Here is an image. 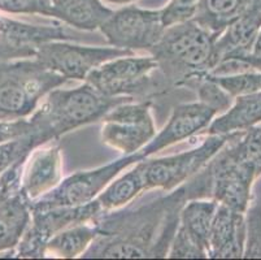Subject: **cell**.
I'll return each mask as SVG.
<instances>
[{
    "instance_id": "1",
    "label": "cell",
    "mask_w": 261,
    "mask_h": 260,
    "mask_svg": "<svg viewBox=\"0 0 261 260\" xmlns=\"http://www.w3.org/2000/svg\"><path fill=\"white\" fill-rule=\"evenodd\" d=\"M194 199L187 181L165 197L135 208L101 211L92 224L98 235L81 255L86 259L167 257L179 212Z\"/></svg>"
},
{
    "instance_id": "2",
    "label": "cell",
    "mask_w": 261,
    "mask_h": 260,
    "mask_svg": "<svg viewBox=\"0 0 261 260\" xmlns=\"http://www.w3.org/2000/svg\"><path fill=\"white\" fill-rule=\"evenodd\" d=\"M217 37L195 20H190L165 29L148 52L172 89L195 91L199 81L215 68Z\"/></svg>"
},
{
    "instance_id": "3",
    "label": "cell",
    "mask_w": 261,
    "mask_h": 260,
    "mask_svg": "<svg viewBox=\"0 0 261 260\" xmlns=\"http://www.w3.org/2000/svg\"><path fill=\"white\" fill-rule=\"evenodd\" d=\"M125 102H134V99L106 97L86 82L75 89H54L49 91L46 100L29 120L34 133L44 145L59 139L74 129L101 120L107 112Z\"/></svg>"
},
{
    "instance_id": "4",
    "label": "cell",
    "mask_w": 261,
    "mask_h": 260,
    "mask_svg": "<svg viewBox=\"0 0 261 260\" xmlns=\"http://www.w3.org/2000/svg\"><path fill=\"white\" fill-rule=\"evenodd\" d=\"M86 82L106 97H129L137 102H151L152 107L165 99L179 98L182 102L192 94L191 90L172 89L152 56L116 57L95 68Z\"/></svg>"
},
{
    "instance_id": "5",
    "label": "cell",
    "mask_w": 261,
    "mask_h": 260,
    "mask_svg": "<svg viewBox=\"0 0 261 260\" xmlns=\"http://www.w3.org/2000/svg\"><path fill=\"white\" fill-rule=\"evenodd\" d=\"M39 61H0V121L29 117L40 99L66 82Z\"/></svg>"
},
{
    "instance_id": "6",
    "label": "cell",
    "mask_w": 261,
    "mask_h": 260,
    "mask_svg": "<svg viewBox=\"0 0 261 260\" xmlns=\"http://www.w3.org/2000/svg\"><path fill=\"white\" fill-rule=\"evenodd\" d=\"M142 159L143 156L138 151L133 155H125L117 160L91 171L75 172L65 180L60 181V183L48 193L30 202V211H43L55 207H75L90 203L98 198L122 169L138 163Z\"/></svg>"
},
{
    "instance_id": "7",
    "label": "cell",
    "mask_w": 261,
    "mask_h": 260,
    "mask_svg": "<svg viewBox=\"0 0 261 260\" xmlns=\"http://www.w3.org/2000/svg\"><path fill=\"white\" fill-rule=\"evenodd\" d=\"M203 172L208 181L210 199L242 214L247 211L252 200L251 194L256 176L237 157L230 139L203 167Z\"/></svg>"
},
{
    "instance_id": "8",
    "label": "cell",
    "mask_w": 261,
    "mask_h": 260,
    "mask_svg": "<svg viewBox=\"0 0 261 260\" xmlns=\"http://www.w3.org/2000/svg\"><path fill=\"white\" fill-rule=\"evenodd\" d=\"M151 102H125L103 116L101 139L125 155L141 151L156 135Z\"/></svg>"
},
{
    "instance_id": "9",
    "label": "cell",
    "mask_w": 261,
    "mask_h": 260,
    "mask_svg": "<svg viewBox=\"0 0 261 260\" xmlns=\"http://www.w3.org/2000/svg\"><path fill=\"white\" fill-rule=\"evenodd\" d=\"M231 134L208 135L200 146L190 151L159 159H144L147 190L161 189L172 192L196 175L217 154Z\"/></svg>"
},
{
    "instance_id": "10",
    "label": "cell",
    "mask_w": 261,
    "mask_h": 260,
    "mask_svg": "<svg viewBox=\"0 0 261 260\" xmlns=\"http://www.w3.org/2000/svg\"><path fill=\"white\" fill-rule=\"evenodd\" d=\"M103 211L96 199L75 207H55L32 212L30 225L23 233L13 254L16 257H44V247L49 238L64 229L92 223Z\"/></svg>"
},
{
    "instance_id": "11",
    "label": "cell",
    "mask_w": 261,
    "mask_h": 260,
    "mask_svg": "<svg viewBox=\"0 0 261 260\" xmlns=\"http://www.w3.org/2000/svg\"><path fill=\"white\" fill-rule=\"evenodd\" d=\"M129 55H133L130 50L80 46L66 40H52L40 46L35 59L47 69L66 80L82 81L86 80L87 76L101 64Z\"/></svg>"
},
{
    "instance_id": "12",
    "label": "cell",
    "mask_w": 261,
    "mask_h": 260,
    "mask_svg": "<svg viewBox=\"0 0 261 260\" xmlns=\"http://www.w3.org/2000/svg\"><path fill=\"white\" fill-rule=\"evenodd\" d=\"M160 11L127 6L113 11L111 17L100 26V32L112 47L122 50H149L163 35Z\"/></svg>"
},
{
    "instance_id": "13",
    "label": "cell",
    "mask_w": 261,
    "mask_h": 260,
    "mask_svg": "<svg viewBox=\"0 0 261 260\" xmlns=\"http://www.w3.org/2000/svg\"><path fill=\"white\" fill-rule=\"evenodd\" d=\"M25 163L15 164L0 176V252L16 249L30 225V202L21 190Z\"/></svg>"
},
{
    "instance_id": "14",
    "label": "cell",
    "mask_w": 261,
    "mask_h": 260,
    "mask_svg": "<svg viewBox=\"0 0 261 260\" xmlns=\"http://www.w3.org/2000/svg\"><path fill=\"white\" fill-rule=\"evenodd\" d=\"M74 33L63 25H32L0 16V61L35 57L43 43L77 40Z\"/></svg>"
},
{
    "instance_id": "15",
    "label": "cell",
    "mask_w": 261,
    "mask_h": 260,
    "mask_svg": "<svg viewBox=\"0 0 261 260\" xmlns=\"http://www.w3.org/2000/svg\"><path fill=\"white\" fill-rule=\"evenodd\" d=\"M216 116L217 113L212 108L200 102L175 104L167 125L139 152L146 159L165 147L187 139L207 129Z\"/></svg>"
},
{
    "instance_id": "16",
    "label": "cell",
    "mask_w": 261,
    "mask_h": 260,
    "mask_svg": "<svg viewBox=\"0 0 261 260\" xmlns=\"http://www.w3.org/2000/svg\"><path fill=\"white\" fill-rule=\"evenodd\" d=\"M63 157L58 143L37 147L29 155L22 169L21 190L29 202L37 200L60 183Z\"/></svg>"
},
{
    "instance_id": "17",
    "label": "cell",
    "mask_w": 261,
    "mask_h": 260,
    "mask_svg": "<svg viewBox=\"0 0 261 260\" xmlns=\"http://www.w3.org/2000/svg\"><path fill=\"white\" fill-rule=\"evenodd\" d=\"M246 241L244 214L218 204L210 233V257H243Z\"/></svg>"
},
{
    "instance_id": "18",
    "label": "cell",
    "mask_w": 261,
    "mask_h": 260,
    "mask_svg": "<svg viewBox=\"0 0 261 260\" xmlns=\"http://www.w3.org/2000/svg\"><path fill=\"white\" fill-rule=\"evenodd\" d=\"M260 30L261 0H256L250 8L229 23L217 37L215 43L216 64L225 57L244 56L250 54Z\"/></svg>"
},
{
    "instance_id": "19",
    "label": "cell",
    "mask_w": 261,
    "mask_h": 260,
    "mask_svg": "<svg viewBox=\"0 0 261 260\" xmlns=\"http://www.w3.org/2000/svg\"><path fill=\"white\" fill-rule=\"evenodd\" d=\"M113 11L100 0H51L49 17L74 29L94 32L111 17Z\"/></svg>"
},
{
    "instance_id": "20",
    "label": "cell",
    "mask_w": 261,
    "mask_h": 260,
    "mask_svg": "<svg viewBox=\"0 0 261 260\" xmlns=\"http://www.w3.org/2000/svg\"><path fill=\"white\" fill-rule=\"evenodd\" d=\"M261 123V91L239 95L227 111L213 119L207 128L208 135L243 132Z\"/></svg>"
},
{
    "instance_id": "21",
    "label": "cell",
    "mask_w": 261,
    "mask_h": 260,
    "mask_svg": "<svg viewBox=\"0 0 261 260\" xmlns=\"http://www.w3.org/2000/svg\"><path fill=\"white\" fill-rule=\"evenodd\" d=\"M218 203L215 199L200 198L187 200L179 212L178 228L186 233L210 257V233Z\"/></svg>"
},
{
    "instance_id": "22",
    "label": "cell",
    "mask_w": 261,
    "mask_h": 260,
    "mask_svg": "<svg viewBox=\"0 0 261 260\" xmlns=\"http://www.w3.org/2000/svg\"><path fill=\"white\" fill-rule=\"evenodd\" d=\"M146 164L139 160L132 171L120 178L109 182L106 189L98 195L96 200L103 211H112L130 203L142 192H146Z\"/></svg>"
},
{
    "instance_id": "23",
    "label": "cell",
    "mask_w": 261,
    "mask_h": 260,
    "mask_svg": "<svg viewBox=\"0 0 261 260\" xmlns=\"http://www.w3.org/2000/svg\"><path fill=\"white\" fill-rule=\"evenodd\" d=\"M256 0H199L194 20L210 32L220 35Z\"/></svg>"
},
{
    "instance_id": "24",
    "label": "cell",
    "mask_w": 261,
    "mask_h": 260,
    "mask_svg": "<svg viewBox=\"0 0 261 260\" xmlns=\"http://www.w3.org/2000/svg\"><path fill=\"white\" fill-rule=\"evenodd\" d=\"M98 235V230L92 223L80 224L64 229L49 238L44 247V256L51 255L64 259H73L84 254L92 241Z\"/></svg>"
},
{
    "instance_id": "25",
    "label": "cell",
    "mask_w": 261,
    "mask_h": 260,
    "mask_svg": "<svg viewBox=\"0 0 261 260\" xmlns=\"http://www.w3.org/2000/svg\"><path fill=\"white\" fill-rule=\"evenodd\" d=\"M230 146L242 163L252 169L256 178L261 176V123L243 132L232 133Z\"/></svg>"
},
{
    "instance_id": "26",
    "label": "cell",
    "mask_w": 261,
    "mask_h": 260,
    "mask_svg": "<svg viewBox=\"0 0 261 260\" xmlns=\"http://www.w3.org/2000/svg\"><path fill=\"white\" fill-rule=\"evenodd\" d=\"M42 146L34 130L22 137L0 143V176L15 164L25 163L37 147Z\"/></svg>"
},
{
    "instance_id": "27",
    "label": "cell",
    "mask_w": 261,
    "mask_h": 260,
    "mask_svg": "<svg viewBox=\"0 0 261 260\" xmlns=\"http://www.w3.org/2000/svg\"><path fill=\"white\" fill-rule=\"evenodd\" d=\"M246 223V241H244L243 257L260 259L261 257V195L251 200L244 212Z\"/></svg>"
},
{
    "instance_id": "28",
    "label": "cell",
    "mask_w": 261,
    "mask_h": 260,
    "mask_svg": "<svg viewBox=\"0 0 261 260\" xmlns=\"http://www.w3.org/2000/svg\"><path fill=\"white\" fill-rule=\"evenodd\" d=\"M195 94L199 102L212 108L217 116L227 111L234 102V98L208 76L199 81L195 87Z\"/></svg>"
},
{
    "instance_id": "29",
    "label": "cell",
    "mask_w": 261,
    "mask_h": 260,
    "mask_svg": "<svg viewBox=\"0 0 261 260\" xmlns=\"http://www.w3.org/2000/svg\"><path fill=\"white\" fill-rule=\"evenodd\" d=\"M208 77L215 80L232 98L261 91V72H246L222 77Z\"/></svg>"
},
{
    "instance_id": "30",
    "label": "cell",
    "mask_w": 261,
    "mask_h": 260,
    "mask_svg": "<svg viewBox=\"0 0 261 260\" xmlns=\"http://www.w3.org/2000/svg\"><path fill=\"white\" fill-rule=\"evenodd\" d=\"M199 0H170L167 7L160 9V17L164 28L194 20Z\"/></svg>"
},
{
    "instance_id": "31",
    "label": "cell",
    "mask_w": 261,
    "mask_h": 260,
    "mask_svg": "<svg viewBox=\"0 0 261 260\" xmlns=\"http://www.w3.org/2000/svg\"><path fill=\"white\" fill-rule=\"evenodd\" d=\"M0 11L11 14H51V0H0Z\"/></svg>"
},
{
    "instance_id": "32",
    "label": "cell",
    "mask_w": 261,
    "mask_h": 260,
    "mask_svg": "<svg viewBox=\"0 0 261 260\" xmlns=\"http://www.w3.org/2000/svg\"><path fill=\"white\" fill-rule=\"evenodd\" d=\"M168 256L173 257V259H175V257L204 259V257H208V254L203 249H200L186 233L182 232L179 228H177L172 243H170Z\"/></svg>"
},
{
    "instance_id": "33",
    "label": "cell",
    "mask_w": 261,
    "mask_h": 260,
    "mask_svg": "<svg viewBox=\"0 0 261 260\" xmlns=\"http://www.w3.org/2000/svg\"><path fill=\"white\" fill-rule=\"evenodd\" d=\"M33 124L29 119H20L15 121H0V143L22 137L33 132Z\"/></svg>"
},
{
    "instance_id": "34",
    "label": "cell",
    "mask_w": 261,
    "mask_h": 260,
    "mask_svg": "<svg viewBox=\"0 0 261 260\" xmlns=\"http://www.w3.org/2000/svg\"><path fill=\"white\" fill-rule=\"evenodd\" d=\"M250 59L252 60L255 68L258 72H261V30L257 37H256L255 42H253V46L250 52Z\"/></svg>"
},
{
    "instance_id": "35",
    "label": "cell",
    "mask_w": 261,
    "mask_h": 260,
    "mask_svg": "<svg viewBox=\"0 0 261 260\" xmlns=\"http://www.w3.org/2000/svg\"><path fill=\"white\" fill-rule=\"evenodd\" d=\"M106 2H109V3H115V4H129L132 2H135V0H106Z\"/></svg>"
}]
</instances>
